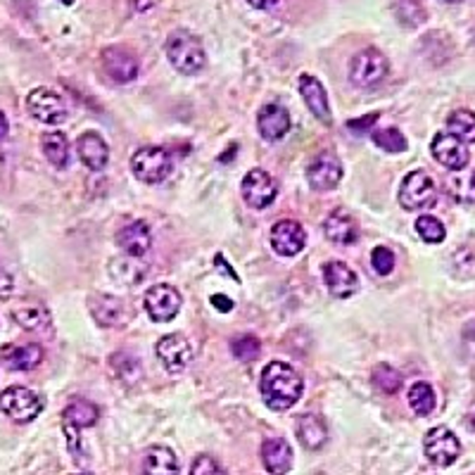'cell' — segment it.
Listing matches in <instances>:
<instances>
[{"label":"cell","mask_w":475,"mask_h":475,"mask_svg":"<svg viewBox=\"0 0 475 475\" xmlns=\"http://www.w3.org/2000/svg\"><path fill=\"white\" fill-rule=\"evenodd\" d=\"M259 390H262V397H264L269 409L288 411L300 402L304 392V381L291 363L271 362L262 371Z\"/></svg>","instance_id":"obj_1"},{"label":"cell","mask_w":475,"mask_h":475,"mask_svg":"<svg viewBox=\"0 0 475 475\" xmlns=\"http://www.w3.org/2000/svg\"><path fill=\"white\" fill-rule=\"evenodd\" d=\"M152 5H155V0H131V7L136 13H146Z\"/></svg>","instance_id":"obj_45"},{"label":"cell","mask_w":475,"mask_h":475,"mask_svg":"<svg viewBox=\"0 0 475 475\" xmlns=\"http://www.w3.org/2000/svg\"><path fill=\"white\" fill-rule=\"evenodd\" d=\"M376 121H378V114H369V117L363 119H352V121H347V126H350L356 136H362V133H366V129H371Z\"/></svg>","instance_id":"obj_42"},{"label":"cell","mask_w":475,"mask_h":475,"mask_svg":"<svg viewBox=\"0 0 475 475\" xmlns=\"http://www.w3.org/2000/svg\"><path fill=\"white\" fill-rule=\"evenodd\" d=\"M211 304H214L219 311H231L233 307H236V302H233L231 297L226 295H214L211 297Z\"/></svg>","instance_id":"obj_44"},{"label":"cell","mask_w":475,"mask_h":475,"mask_svg":"<svg viewBox=\"0 0 475 475\" xmlns=\"http://www.w3.org/2000/svg\"><path fill=\"white\" fill-rule=\"evenodd\" d=\"M136 259L139 257H129V255H126V259H114L110 273L117 283L131 288V285H139L146 278V266L139 264Z\"/></svg>","instance_id":"obj_30"},{"label":"cell","mask_w":475,"mask_h":475,"mask_svg":"<svg viewBox=\"0 0 475 475\" xmlns=\"http://www.w3.org/2000/svg\"><path fill=\"white\" fill-rule=\"evenodd\" d=\"M262 462L269 473H288L292 466V447L283 437H269L262 444Z\"/></svg>","instance_id":"obj_24"},{"label":"cell","mask_w":475,"mask_h":475,"mask_svg":"<svg viewBox=\"0 0 475 475\" xmlns=\"http://www.w3.org/2000/svg\"><path fill=\"white\" fill-rule=\"evenodd\" d=\"M300 95H302L304 105L309 107V112L314 114L321 124H330V121H333L328 93H326L324 84H321L314 74H302V76H300Z\"/></svg>","instance_id":"obj_18"},{"label":"cell","mask_w":475,"mask_h":475,"mask_svg":"<svg viewBox=\"0 0 475 475\" xmlns=\"http://www.w3.org/2000/svg\"><path fill=\"white\" fill-rule=\"evenodd\" d=\"M271 247L276 250L281 257H295L304 250L307 243V233H304L302 224L295 219H281L271 226Z\"/></svg>","instance_id":"obj_14"},{"label":"cell","mask_w":475,"mask_h":475,"mask_svg":"<svg viewBox=\"0 0 475 475\" xmlns=\"http://www.w3.org/2000/svg\"><path fill=\"white\" fill-rule=\"evenodd\" d=\"M390 74V62L378 48H363L352 58L350 79L359 88L381 86Z\"/></svg>","instance_id":"obj_3"},{"label":"cell","mask_w":475,"mask_h":475,"mask_svg":"<svg viewBox=\"0 0 475 475\" xmlns=\"http://www.w3.org/2000/svg\"><path fill=\"white\" fill-rule=\"evenodd\" d=\"M166 58L169 65L184 76H195L207 67V53L202 40L188 29H174L166 39Z\"/></svg>","instance_id":"obj_2"},{"label":"cell","mask_w":475,"mask_h":475,"mask_svg":"<svg viewBox=\"0 0 475 475\" xmlns=\"http://www.w3.org/2000/svg\"><path fill=\"white\" fill-rule=\"evenodd\" d=\"M423 452L428 456L430 463H435L440 469H447L452 463L462 456V443L459 437L444 426L428 430V435L423 440Z\"/></svg>","instance_id":"obj_10"},{"label":"cell","mask_w":475,"mask_h":475,"mask_svg":"<svg viewBox=\"0 0 475 475\" xmlns=\"http://www.w3.org/2000/svg\"><path fill=\"white\" fill-rule=\"evenodd\" d=\"M76 155L91 172H103L110 162V148H107L105 139L95 131L81 133L76 140Z\"/></svg>","instance_id":"obj_20"},{"label":"cell","mask_w":475,"mask_h":475,"mask_svg":"<svg viewBox=\"0 0 475 475\" xmlns=\"http://www.w3.org/2000/svg\"><path fill=\"white\" fill-rule=\"evenodd\" d=\"M131 172L148 185L162 184L172 174V155L157 146L140 148L131 155Z\"/></svg>","instance_id":"obj_4"},{"label":"cell","mask_w":475,"mask_h":475,"mask_svg":"<svg viewBox=\"0 0 475 475\" xmlns=\"http://www.w3.org/2000/svg\"><path fill=\"white\" fill-rule=\"evenodd\" d=\"M62 5H74V0H59Z\"/></svg>","instance_id":"obj_48"},{"label":"cell","mask_w":475,"mask_h":475,"mask_svg":"<svg viewBox=\"0 0 475 475\" xmlns=\"http://www.w3.org/2000/svg\"><path fill=\"white\" fill-rule=\"evenodd\" d=\"M416 233L421 240L430 245L443 243L444 238H447V229L437 217H430V214H423V217L416 219Z\"/></svg>","instance_id":"obj_36"},{"label":"cell","mask_w":475,"mask_h":475,"mask_svg":"<svg viewBox=\"0 0 475 475\" xmlns=\"http://www.w3.org/2000/svg\"><path fill=\"white\" fill-rule=\"evenodd\" d=\"M371 266H373L378 276H390L392 269H395V252L385 247V245H381V247L371 252Z\"/></svg>","instance_id":"obj_40"},{"label":"cell","mask_w":475,"mask_h":475,"mask_svg":"<svg viewBox=\"0 0 475 475\" xmlns=\"http://www.w3.org/2000/svg\"><path fill=\"white\" fill-rule=\"evenodd\" d=\"M291 112H288L283 105L269 103V105H264L259 110L257 129L259 133H262V139L269 140V143H276V140L285 139V133H291Z\"/></svg>","instance_id":"obj_16"},{"label":"cell","mask_w":475,"mask_h":475,"mask_svg":"<svg viewBox=\"0 0 475 475\" xmlns=\"http://www.w3.org/2000/svg\"><path fill=\"white\" fill-rule=\"evenodd\" d=\"M119 250L129 257H143L152 247V231L146 221H131L117 233Z\"/></svg>","instance_id":"obj_22"},{"label":"cell","mask_w":475,"mask_h":475,"mask_svg":"<svg viewBox=\"0 0 475 475\" xmlns=\"http://www.w3.org/2000/svg\"><path fill=\"white\" fill-rule=\"evenodd\" d=\"M240 193H243L245 205L252 210H269L278 198V181L264 169H252L243 176Z\"/></svg>","instance_id":"obj_8"},{"label":"cell","mask_w":475,"mask_h":475,"mask_svg":"<svg viewBox=\"0 0 475 475\" xmlns=\"http://www.w3.org/2000/svg\"><path fill=\"white\" fill-rule=\"evenodd\" d=\"M143 469L148 471V473H157V475H172V473H178V459H176V452L169 447H165V444H155V447H150L146 452V456H143Z\"/></svg>","instance_id":"obj_27"},{"label":"cell","mask_w":475,"mask_h":475,"mask_svg":"<svg viewBox=\"0 0 475 475\" xmlns=\"http://www.w3.org/2000/svg\"><path fill=\"white\" fill-rule=\"evenodd\" d=\"M473 191H475V174H473Z\"/></svg>","instance_id":"obj_50"},{"label":"cell","mask_w":475,"mask_h":475,"mask_svg":"<svg viewBox=\"0 0 475 475\" xmlns=\"http://www.w3.org/2000/svg\"><path fill=\"white\" fill-rule=\"evenodd\" d=\"M88 309L91 317L98 321L103 328H114V326H124V302L107 292H95L88 297Z\"/></svg>","instance_id":"obj_21"},{"label":"cell","mask_w":475,"mask_h":475,"mask_svg":"<svg viewBox=\"0 0 475 475\" xmlns=\"http://www.w3.org/2000/svg\"><path fill=\"white\" fill-rule=\"evenodd\" d=\"M112 366L117 369V376H121V381L126 383H136L140 378V363L136 356L119 354L117 359H112Z\"/></svg>","instance_id":"obj_39"},{"label":"cell","mask_w":475,"mask_h":475,"mask_svg":"<svg viewBox=\"0 0 475 475\" xmlns=\"http://www.w3.org/2000/svg\"><path fill=\"white\" fill-rule=\"evenodd\" d=\"M100 65L114 84H129L140 74L139 58L124 46H107L100 53Z\"/></svg>","instance_id":"obj_11"},{"label":"cell","mask_w":475,"mask_h":475,"mask_svg":"<svg viewBox=\"0 0 475 475\" xmlns=\"http://www.w3.org/2000/svg\"><path fill=\"white\" fill-rule=\"evenodd\" d=\"M155 354H157V359L162 362V366H165L169 373H174V376H176V373H184L193 359L191 343H188L181 333H169V336L159 337L157 345H155Z\"/></svg>","instance_id":"obj_12"},{"label":"cell","mask_w":475,"mask_h":475,"mask_svg":"<svg viewBox=\"0 0 475 475\" xmlns=\"http://www.w3.org/2000/svg\"><path fill=\"white\" fill-rule=\"evenodd\" d=\"M100 418V409L88 399H74L65 411H62V421L72 423L76 428H91Z\"/></svg>","instance_id":"obj_29"},{"label":"cell","mask_w":475,"mask_h":475,"mask_svg":"<svg viewBox=\"0 0 475 475\" xmlns=\"http://www.w3.org/2000/svg\"><path fill=\"white\" fill-rule=\"evenodd\" d=\"M278 0H247V5L257 7V10H269V7L276 5Z\"/></svg>","instance_id":"obj_46"},{"label":"cell","mask_w":475,"mask_h":475,"mask_svg":"<svg viewBox=\"0 0 475 475\" xmlns=\"http://www.w3.org/2000/svg\"><path fill=\"white\" fill-rule=\"evenodd\" d=\"M430 152H433L435 162H440V165L452 169V172H462L471 162L466 143L456 139V136H452V133H437L433 143H430Z\"/></svg>","instance_id":"obj_15"},{"label":"cell","mask_w":475,"mask_h":475,"mask_svg":"<svg viewBox=\"0 0 475 475\" xmlns=\"http://www.w3.org/2000/svg\"><path fill=\"white\" fill-rule=\"evenodd\" d=\"M371 139L376 143L381 150L390 152V155H399L409 148V140L404 136L399 129L395 126H388V129H376V131H371Z\"/></svg>","instance_id":"obj_33"},{"label":"cell","mask_w":475,"mask_h":475,"mask_svg":"<svg viewBox=\"0 0 475 475\" xmlns=\"http://www.w3.org/2000/svg\"><path fill=\"white\" fill-rule=\"evenodd\" d=\"M7 131H10V124H7V117H5V112H3V110H0V140L5 139V136H7Z\"/></svg>","instance_id":"obj_47"},{"label":"cell","mask_w":475,"mask_h":475,"mask_svg":"<svg viewBox=\"0 0 475 475\" xmlns=\"http://www.w3.org/2000/svg\"><path fill=\"white\" fill-rule=\"evenodd\" d=\"M324 283L330 295L337 297V300H347L359 291V276L345 262L324 264Z\"/></svg>","instance_id":"obj_19"},{"label":"cell","mask_w":475,"mask_h":475,"mask_svg":"<svg viewBox=\"0 0 475 475\" xmlns=\"http://www.w3.org/2000/svg\"><path fill=\"white\" fill-rule=\"evenodd\" d=\"M43 347L39 343H10L0 347V359L10 371H33L43 362Z\"/></svg>","instance_id":"obj_17"},{"label":"cell","mask_w":475,"mask_h":475,"mask_svg":"<svg viewBox=\"0 0 475 475\" xmlns=\"http://www.w3.org/2000/svg\"><path fill=\"white\" fill-rule=\"evenodd\" d=\"M447 129L452 136L463 140L466 146L475 143V112H471V110H454L447 119Z\"/></svg>","instance_id":"obj_31"},{"label":"cell","mask_w":475,"mask_h":475,"mask_svg":"<svg viewBox=\"0 0 475 475\" xmlns=\"http://www.w3.org/2000/svg\"><path fill=\"white\" fill-rule=\"evenodd\" d=\"M307 181L317 193L336 191L343 181V162L333 152H321L309 166H307Z\"/></svg>","instance_id":"obj_13"},{"label":"cell","mask_w":475,"mask_h":475,"mask_svg":"<svg viewBox=\"0 0 475 475\" xmlns=\"http://www.w3.org/2000/svg\"><path fill=\"white\" fill-rule=\"evenodd\" d=\"M437 198V188L435 181L430 178V174H426L423 169H416V172L407 174L399 185V205L404 207L407 211H418L426 210L435 202Z\"/></svg>","instance_id":"obj_6"},{"label":"cell","mask_w":475,"mask_h":475,"mask_svg":"<svg viewBox=\"0 0 475 475\" xmlns=\"http://www.w3.org/2000/svg\"><path fill=\"white\" fill-rule=\"evenodd\" d=\"M297 440L304 449H321L328 440V428L321 416L302 414L297 418Z\"/></svg>","instance_id":"obj_26"},{"label":"cell","mask_w":475,"mask_h":475,"mask_svg":"<svg viewBox=\"0 0 475 475\" xmlns=\"http://www.w3.org/2000/svg\"><path fill=\"white\" fill-rule=\"evenodd\" d=\"M395 14L404 27H418L426 20V7L418 0H397Z\"/></svg>","instance_id":"obj_37"},{"label":"cell","mask_w":475,"mask_h":475,"mask_svg":"<svg viewBox=\"0 0 475 475\" xmlns=\"http://www.w3.org/2000/svg\"><path fill=\"white\" fill-rule=\"evenodd\" d=\"M447 3H463V0H447Z\"/></svg>","instance_id":"obj_49"},{"label":"cell","mask_w":475,"mask_h":475,"mask_svg":"<svg viewBox=\"0 0 475 475\" xmlns=\"http://www.w3.org/2000/svg\"><path fill=\"white\" fill-rule=\"evenodd\" d=\"M13 318L14 324L29 330V333H46V330H50V324H53L48 307L39 302L22 304V307L13 309Z\"/></svg>","instance_id":"obj_25"},{"label":"cell","mask_w":475,"mask_h":475,"mask_svg":"<svg viewBox=\"0 0 475 475\" xmlns=\"http://www.w3.org/2000/svg\"><path fill=\"white\" fill-rule=\"evenodd\" d=\"M14 291V281L10 273H5V271L0 269V300H5V297L13 295Z\"/></svg>","instance_id":"obj_43"},{"label":"cell","mask_w":475,"mask_h":475,"mask_svg":"<svg viewBox=\"0 0 475 475\" xmlns=\"http://www.w3.org/2000/svg\"><path fill=\"white\" fill-rule=\"evenodd\" d=\"M452 266H454L456 276L475 278V238H469L462 243L452 255Z\"/></svg>","instance_id":"obj_34"},{"label":"cell","mask_w":475,"mask_h":475,"mask_svg":"<svg viewBox=\"0 0 475 475\" xmlns=\"http://www.w3.org/2000/svg\"><path fill=\"white\" fill-rule=\"evenodd\" d=\"M407 399H409V407L414 409V414L428 416V414H433V411H435V404H437L435 390L430 388L428 383L411 385Z\"/></svg>","instance_id":"obj_32"},{"label":"cell","mask_w":475,"mask_h":475,"mask_svg":"<svg viewBox=\"0 0 475 475\" xmlns=\"http://www.w3.org/2000/svg\"><path fill=\"white\" fill-rule=\"evenodd\" d=\"M231 352L240 362H252L262 352V345H259V340L255 336H240L231 343Z\"/></svg>","instance_id":"obj_38"},{"label":"cell","mask_w":475,"mask_h":475,"mask_svg":"<svg viewBox=\"0 0 475 475\" xmlns=\"http://www.w3.org/2000/svg\"><path fill=\"white\" fill-rule=\"evenodd\" d=\"M324 233L330 243L352 245L359 240V224L347 210H333L324 221Z\"/></svg>","instance_id":"obj_23"},{"label":"cell","mask_w":475,"mask_h":475,"mask_svg":"<svg viewBox=\"0 0 475 475\" xmlns=\"http://www.w3.org/2000/svg\"><path fill=\"white\" fill-rule=\"evenodd\" d=\"M40 150L43 157L55 166V169H65L69 165V140L62 131H50L40 139Z\"/></svg>","instance_id":"obj_28"},{"label":"cell","mask_w":475,"mask_h":475,"mask_svg":"<svg viewBox=\"0 0 475 475\" xmlns=\"http://www.w3.org/2000/svg\"><path fill=\"white\" fill-rule=\"evenodd\" d=\"M371 381L385 395H395L402 388V373L395 366H390V363H378L373 373H371Z\"/></svg>","instance_id":"obj_35"},{"label":"cell","mask_w":475,"mask_h":475,"mask_svg":"<svg viewBox=\"0 0 475 475\" xmlns=\"http://www.w3.org/2000/svg\"><path fill=\"white\" fill-rule=\"evenodd\" d=\"M473 426H475V411H473Z\"/></svg>","instance_id":"obj_51"},{"label":"cell","mask_w":475,"mask_h":475,"mask_svg":"<svg viewBox=\"0 0 475 475\" xmlns=\"http://www.w3.org/2000/svg\"><path fill=\"white\" fill-rule=\"evenodd\" d=\"M0 411L14 423H31L43 411V399L24 385H13L0 392Z\"/></svg>","instance_id":"obj_5"},{"label":"cell","mask_w":475,"mask_h":475,"mask_svg":"<svg viewBox=\"0 0 475 475\" xmlns=\"http://www.w3.org/2000/svg\"><path fill=\"white\" fill-rule=\"evenodd\" d=\"M27 110L36 121L48 126H58L67 119V105L62 95L53 88L39 86L27 95Z\"/></svg>","instance_id":"obj_7"},{"label":"cell","mask_w":475,"mask_h":475,"mask_svg":"<svg viewBox=\"0 0 475 475\" xmlns=\"http://www.w3.org/2000/svg\"><path fill=\"white\" fill-rule=\"evenodd\" d=\"M191 473L193 475H214V473H224V466L210 454H200L195 462L191 463Z\"/></svg>","instance_id":"obj_41"},{"label":"cell","mask_w":475,"mask_h":475,"mask_svg":"<svg viewBox=\"0 0 475 475\" xmlns=\"http://www.w3.org/2000/svg\"><path fill=\"white\" fill-rule=\"evenodd\" d=\"M143 304H146L148 317L155 321V324H169L178 317L181 311V304H184V297L181 292L169 283H157L152 285L150 291L143 297Z\"/></svg>","instance_id":"obj_9"}]
</instances>
